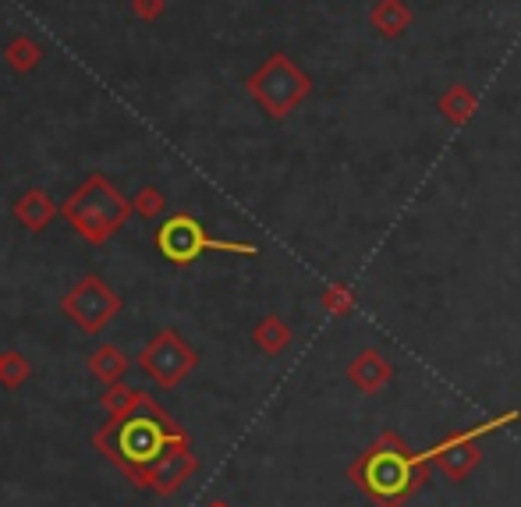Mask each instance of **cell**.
I'll return each instance as SVG.
<instances>
[{"instance_id":"1","label":"cell","mask_w":521,"mask_h":507,"mask_svg":"<svg viewBox=\"0 0 521 507\" xmlns=\"http://www.w3.org/2000/svg\"><path fill=\"white\" fill-rule=\"evenodd\" d=\"M146 415H128V419L114 422L110 419L107 426H100L93 433V447L103 454V458L114 461L128 479L142 490V472L146 465L156 458V454L164 451L167 440L174 437H185V429L164 412V408L156 405L153 398L146 394Z\"/></svg>"},{"instance_id":"2","label":"cell","mask_w":521,"mask_h":507,"mask_svg":"<svg viewBox=\"0 0 521 507\" xmlns=\"http://www.w3.org/2000/svg\"><path fill=\"white\" fill-rule=\"evenodd\" d=\"M132 199H128L107 174H89L75 192L61 203V217L68 220L71 231L89 245L110 242L132 217Z\"/></svg>"},{"instance_id":"3","label":"cell","mask_w":521,"mask_h":507,"mask_svg":"<svg viewBox=\"0 0 521 507\" xmlns=\"http://www.w3.org/2000/svg\"><path fill=\"white\" fill-rule=\"evenodd\" d=\"M245 86H249L252 100H256L266 114L280 121V117H288L291 110L309 96L312 82L288 54H273V57H266V64L245 82Z\"/></svg>"},{"instance_id":"4","label":"cell","mask_w":521,"mask_h":507,"mask_svg":"<svg viewBox=\"0 0 521 507\" xmlns=\"http://www.w3.org/2000/svg\"><path fill=\"white\" fill-rule=\"evenodd\" d=\"M156 249L167 263L188 266L203 252H231V256H256V245L249 242H224V238H210L206 227L192 217V213H174L164 220V227L156 231Z\"/></svg>"},{"instance_id":"5","label":"cell","mask_w":521,"mask_h":507,"mask_svg":"<svg viewBox=\"0 0 521 507\" xmlns=\"http://www.w3.org/2000/svg\"><path fill=\"white\" fill-rule=\"evenodd\" d=\"M61 312L82 334H100L107 323L117 320L121 295L103 281L100 273H86V277H78V284H71V288L64 291Z\"/></svg>"},{"instance_id":"6","label":"cell","mask_w":521,"mask_h":507,"mask_svg":"<svg viewBox=\"0 0 521 507\" xmlns=\"http://www.w3.org/2000/svg\"><path fill=\"white\" fill-rule=\"evenodd\" d=\"M139 369L156 383V387L174 390L195 366H199V351L178 334V330H160L146 341L139 351Z\"/></svg>"},{"instance_id":"7","label":"cell","mask_w":521,"mask_h":507,"mask_svg":"<svg viewBox=\"0 0 521 507\" xmlns=\"http://www.w3.org/2000/svg\"><path fill=\"white\" fill-rule=\"evenodd\" d=\"M355 476L380 504L394 507L397 500L408 497V490L415 486V465L405 451H383V447H376V451L355 468Z\"/></svg>"},{"instance_id":"8","label":"cell","mask_w":521,"mask_h":507,"mask_svg":"<svg viewBox=\"0 0 521 507\" xmlns=\"http://www.w3.org/2000/svg\"><path fill=\"white\" fill-rule=\"evenodd\" d=\"M195 468H199V458L192 454L188 437H174L167 440L164 451L146 465V472H142V490H153L156 497H174V493L192 479Z\"/></svg>"},{"instance_id":"9","label":"cell","mask_w":521,"mask_h":507,"mask_svg":"<svg viewBox=\"0 0 521 507\" xmlns=\"http://www.w3.org/2000/svg\"><path fill=\"white\" fill-rule=\"evenodd\" d=\"M11 213H15V220L25 227V231L39 234V231H47V227L54 224V217L61 210L54 206V199H50L47 188H25V192L15 199V206H11Z\"/></svg>"},{"instance_id":"10","label":"cell","mask_w":521,"mask_h":507,"mask_svg":"<svg viewBox=\"0 0 521 507\" xmlns=\"http://www.w3.org/2000/svg\"><path fill=\"white\" fill-rule=\"evenodd\" d=\"M86 369L93 373V380H100L103 387H110V383L125 380V373L132 369V362H128V355L117 344H100V348L89 355Z\"/></svg>"},{"instance_id":"11","label":"cell","mask_w":521,"mask_h":507,"mask_svg":"<svg viewBox=\"0 0 521 507\" xmlns=\"http://www.w3.org/2000/svg\"><path fill=\"white\" fill-rule=\"evenodd\" d=\"M142 405H146V390H135V387H128V383H121V380L110 383V387L103 390V398H100V408L107 412V419H114V422L142 412Z\"/></svg>"},{"instance_id":"12","label":"cell","mask_w":521,"mask_h":507,"mask_svg":"<svg viewBox=\"0 0 521 507\" xmlns=\"http://www.w3.org/2000/svg\"><path fill=\"white\" fill-rule=\"evenodd\" d=\"M43 47H39L32 36H15L8 43V50H4V61H8V68L15 71V75H29V71H36L39 64H43Z\"/></svg>"},{"instance_id":"13","label":"cell","mask_w":521,"mask_h":507,"mask_svg":"<svg viewBox=\"0 0 521 507\" xmlns=\"http://www.w3.org/2000/svg\"><path fill=\"white\" fill-rule=\"evenodd\" d=\"M252 341H256L259 351H266V355H280V351L288 348L291 330L280 316H266V320H259L256 330H252Z\"/></svg>"},{"instance_id":"14","label":"cell","mask_w":521,"mask_h":507,"mask_svg":"<svg viewBox=\"0 0 521 507\" xmlns=\"http://www.w3.org/2000/svg\"><path fill=\"white\" fill-rule=\"evenodd\" d=\"M369 18H373V25L383 32V36H397V32L408 29V22H412V11H408L401 0H380Z\"/></svg>"},{"instance_id":"15","label":"cell","mask_w":521,"mask_h":507,"mask_svg":"<svg viewBox=\"0 0 521 507\" xmlns=\"http://www.w3.org/2000/svg\"><path fill=\"white\" fill-rule=\"evenodd\" d=\"M387 376H390V366L376 355V351H366V355L351 366V380H355L362 390H376L380 383H387Z\"/></svg>"},{"instance_id":"16","label":"cell","mask_w":521,"mask_h":507,"mask_svg":"<svg viewBox=\"0 0 521 507\" xmlns=\"http://www.w3.org/2000/svg\"><path fill=\"white\" fill-rule=\"evenodd\" d=\"M32 376V362L25 359L22 351H4L0 355V383L8 390H18Z\"/></svg>"},{"instance_id":"17","label":"cell","mask_w":521,"mask_h":507,"mask_svg":"<svg viewBox=\"0 0 521 507\" xmlns=\"http://www.w3.org/2000/svg\"><path fill=\"white\" fill-rule=\"evenodd\" d=\"M164 206H167V199L156 185H142L132 199V210L139 213L142 220H156L160 213H164Z\"/></svg>"},{"instance_id":"18","label":"cell","mask_w":521,"mask_h":507,"mask_svg":"<svg viewBox=\"0 0 521 507\" xmlns=\"http://www.w3.org/2000/svg\"><path fill=\"white\" fill-rule=\"evenodd\" d=\"M440 107H444V114L451 117L454 125H458V121H465V117L472 114V107H475V96L468 93V89L454 86L451 93L444 96V103H440Z\"/></svg>"},{"instance_id":"19","label":"cell","mask_w":521,"mask_h":507,"mask_svg":"<svg viewBox=\"0 0 521 507\" xmlns=\"http://www.w3.org/2000/svg\"><path fill=\"white\" fill-rule=\"evenodd\" d=\"M167 11V0H132V15L139 22H156Z\"/></svg>"},{"instance_id":"20","label":"cell","mask_w":521,"mask_h":507,"mask_svg":"<svg viewBox=\"0 0 521 507\" xmlns=\"http://www.w3.org/2000/svg\"><path fill=\"white\" fill-rule=\"evenodd\" d=\"M323 302H327V309L334 312V316H341V312H348V309H351V295H348V291H344V288H330Z\"/></svg>"},{"instance_id":"21","label":"cell","mask_w":521,"mask_h":507,"mask_svg":"<svg viewBox=\"0 0 521 507\" xmlns=\"http://www.w3.org/2000/svg\"><path fill=\"white\" fill-rule=\"evenodd\" d=\"M210 507H231V504H220V500H217V504H210Z\"/></svg>"}]
</instances>
